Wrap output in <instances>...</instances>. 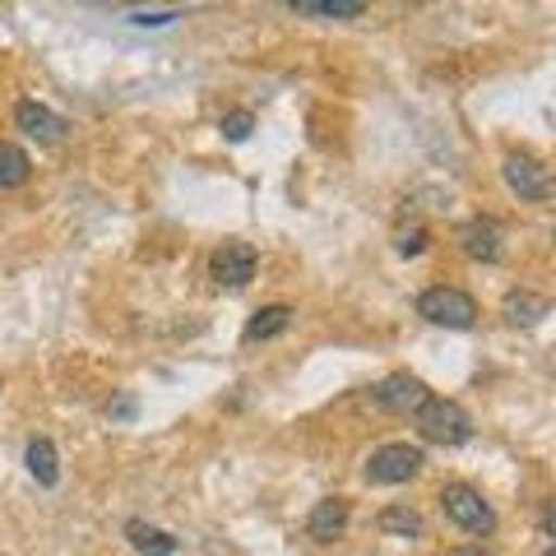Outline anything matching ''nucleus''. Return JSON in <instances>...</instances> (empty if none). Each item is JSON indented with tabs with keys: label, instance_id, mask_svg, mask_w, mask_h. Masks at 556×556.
<instances>
[{
	"label": "nucleus",
	"instance_id": "obj_21",
	"mask_svg": "<svg viewBox=\"0 0 556 556\" xmlns=\"http://www.w3.org/2000/svg\"><path fill=\"white\" fill-rule=\"evenodd\" d=\"M135 413V399H116L112 404V417H130Z\"/></svg>",
	"mask_w": 556,
	"mask_h": 556
},
{
	"label": "nucleus",
	"instance_id": "obj_14",
	"mask_svg": "<svg viewBox=\"0 0 556 556\" xmlns=\"http://www.w3.org/2000/svg\"><path fill=\"white\" fill-rule=\"evenodd\" d=\"M28 172H33L28 153L20 144H5V139H0V190H20L28 181Z\"/></svg>",
	"mask_w": 556,
	"mask_h": 556
},
{
	"label": "nucleus",
	"instance_id": "obj_13",
	"mask_svg": "<svg viewBox=\"0 0 556 556\" xmlns=\"http://www.w3.org/2000/svg\"><path fill=\"white\" fill-rule=\"evenodd\" d=\"M24 464H28V473L38 478L42 486H56V482H61V459H56V445H51L47 437L28 441V450H24Z\"/></svg>",
	"mask_w": 556,
	"mask_h": 556
},
{
	"label": "nucleus",
	"instance_id": "obj_2",
	"mask_svg": "<svg viewBox=\"0 0 556 556\" xmlns=\"http://www.w3.org/2000/svg\"><path fill=\"white\" fill-rule=\"evenodd\" d=\"M441 510L450 525H459L464 533H473V538H486L496 529V510L482 501L478 486H468V482H445L441 486Z\"/></svg>",
	"mask_w": 556,
	"mask_h": 556
},
{
	"label": "nucleus",
	"instance_id": "obj_3",
	"mask_svg": "<svg viewBox=\"0 0 556 556\" xmlns=\"http://www.w3.org/2000/svg\"><path fill=\"white\" fill-rule=\"evenodd\" d=\"M417 316L431 320V325H445V329H473L478 320V302L468 298L464 288H450V283H437L417 298Z\"/></svg>",
	"mask_w": 556,
	"mask_h": 556
},
{
	"label": "nucleus",
	"instance_id": "obj_12",
	"mask_svg": "<svg viewBox=\"0 0 556 556\" xmlns=\"http://www.w3.org/2000/svg\"><path fill=\"white\" fill-rule=\"evenodd\" d=\"M288 10L302 14V20H362L367 14L362 0H292Z\"/></svg>",
	"mask_w": 556,
	"mask_h": 556
},
{
	"label": "nucleus",
	"instance_id": "obj_6",
	"mask_svg": "<svg viewBox=\"0 0 556 556\" xmlns=\"http://www.w3.org/2000/svg\"><path fill=\"white\" fill-rule=\"evenodd\" d=\"M501 177L519 200H552V172L533 159V153H506Z\"/></svg>",
	"mask_w": 556,
	"mask_h": 556
},
{
	"label": "nucleus",
	"instance_id": "obj_4",
	"mask_svg": "<svg viewBox=\"0 0 556 556\" xmlns=\"http://www.w3.org/2000/svg\"><path fill=\"white\" fill-rule=\"evenodd\" d=\"M422 464H427V455L417 445L390 441V445H380L376 455L367 459V482L371 486H399V482H408V478L422 473Z\"/></svg>",
	"mask_w": 556,
	"mask_h": 556
},
{
	"label": "nucleus",
	"instance_id": "obj_7",
	"mask_svg": "<svg viewBox=\"0 0 556 556\" xmlns=\"http://www.w3.org/2000/svg\"><path fill=\"white\" fill-rule=\"evenodd\" d=\"M371 399H376V404L386 408V413H417V408H422L431 394H427V386H422V380H417V376H408V371H394V376L380 380Z\"/></svg>",
	"mask_w": 556,
	"mask_h": 556
},
{
	"label": "nucleus",
	"instance_id": "obj_15",
	"mask_svg": "<svg viewBox=\"0 0 556 556\" xmlns=\"http://www.w3.org/2000/svg\"><path fill=\"white\" fill-rule=\"evenodd\" d=\"M547 311H552V302L538 298V292H525V288L506 298V320H510V325H538V320L547 316Z\"/></svg>",
	"mask_w": 556,
	"mask_h": 556
},
{
	"label": "nucleus",
	"instance_id": "obj_17",
	"mask_svg": "<svg viewBox=\"0 0 556 556\" xmlns=\"http://www.w3.org/2000/svg\"><path fill=\"white\" fill-rule=\"evenodd\" d=\"M126 533H130V543H135L139 552H149V556H167V552H177V538H172V533H163V529H149V525H139V519H130V525H126Z\"/></svg>",
	"mask_w": 556,
	"mask_h": 556
},
{
	"label": "nucleus",
	"instance_id": "obj_5",
	"mask_svg": "<svg viewBox=\"0 0 556 556\" xmlns=\"http://www.w3.org/2000/svg\"><path fill=\"white\" fill-rule=\"evenodd\" d=\"M255 265H260V255L251 241H223L214 260H208V278H214L218 288H247L255 278Z\"/></svg>",
	"mask_w": 556,
	"mask_h": 556
},
{
	"label": "nucleus",
	"instance_id": "obj_16",
	"mask_svg": "<svg viewBox=\"0 0 556 556\" xmlns=\"http://www.w3.org/2000/svg\"><path fill=\"white\" fill-rule=\"evenodd\" d=\"M376 525H380V533H390V538H422V515H417L413 506H386Z\"/></svg>",
	"mask_w": 556,
	"mask_h": 556
},
{
	"label": "nucleus",
	"instance_id": "obj_10",
	"mask_svg": "<svg viewBox=\"0 0 556 556\" xmlns=\"http://www.w3.org/2000/svg\"><path fill=\"white\" fill-rule=\"evenodd\" d=\"M348 515H353V506H348L343 496H325V501H316V510H311L306 533L316 538V543H334V538L348 529Z\"/></svg>",
	"mask_w": 556,
	"mask_h": 556
},
{
	"label": "nucleus",
	"instance_id": "obj_8",
	"mask_svg": "<svg viewBox=\"0 0 556 556\" xmlns=\"http://www.w3.org/2000/svg\"><path fill=\"white\" fill-rule=\"evenodd\" d=\"M14 126H20L28 139H38V144H56V139H65L70 121H65V116H56L51 108H42V102L24 98L20 108H14Z\"/></svg>",
	"mask_w": 556,
	"mask_h": 556
},
{
	"label": "nucleus",
	"instance_id": "obj_18",
	"mask_svg": "<svg viewBox=\"0 0 556 556\" xmlns=\"http://www.w3.org/2000/svg\"><path fill=\"white\" fill-rule=\"evenodd\" d=\"M251 130H255V116L251 112H228V116H223V135H228L232 144H241Z\"/></svg>",
	"mask_w": 556,
	"mask_h": 556
},
{
	"label": "nucleus",
	"instance_id": "obj_11",
	"mask_svg": "<svg viewBox=\"0 0 556 556\" xmlns=\"http://www.w3.org/2000/svg\"><path fill=\"white\" fill-rule=\"evenodd\" d=\"M292 316H298V311H292L288 302L260 306L255 316L247 320V334H241V339H247V343H265V339H278V334H283V329L292 325Z\"/></svg>",
	"mask_w": 556,
	"mask_h": 556
},
{
	"label": "nucleus",
	"instance_id": "obj_1",
	"mask_svg": "<svg viewBox=\"0 0 556 556\" xmlns=\"http://www.w3.org/2000/svg\"><path fill=\"white\" fill-rule=\"evenodd\" d=\"M417 422V437H422L427 445H464L468 437H473V417H468L455 399H427L422 408L413 413Z\"/></svg>",
	"mask_w": 556,
	"mask_h": 556
},
{
	"label": "nucleus",
	"instance_id": "obj_20",
	"mask_svg": "<svg viewBox=\"0 0 556 556\" xmlns=\"http://www.w3.org/2000/svg\"><path fill=\"white\" fill-rule=\"evenodd\" d=\"M172 20H181V10H135L130 14V24H139V28H163Z\"/></svg>",
	"mask_w": 556,
	"mask_h": 556
},
{
	"label": "nucleus",
	"instance_id": "obj_9",
	"mask_svg": "<svg viewBox=\"0 0 556 556\" xmlns=\"http://www.w3.org/2000/svg\"><path fill=\"white\" fill-rule=\"evenodd\" d=\"M455 241H459V251L468 260H482V265H496V260H501V228H496V218H468V223H459Z\"/></svg>",
	"mask_w": 556,
	"mask_h": 556
},
{
	"label": "nucleus",
	"instance_id": "obj_19",
	"mask_svg": "<svg viewBox=\"0 0 556 556\" xmlns=\"http://www.w3.org/2000/svg\"><path fill=\"white\" fill-rule=\"evenodd\" d=\"M394 251L399 255H422L427 251V228H404L399 241H394Z\"/></svg>",
	"mask_w": 556,
	"mask_h": 556
}]
</instances>
